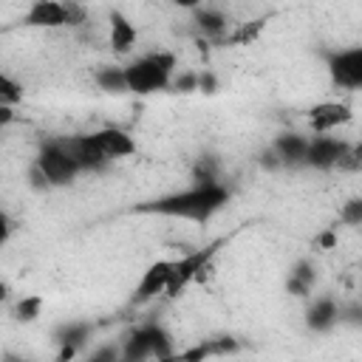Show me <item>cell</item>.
Returning a JSON list of instances; mask_svg holds the SVG:
<instances>
[{"label": "cell", "instance_id": "6da1fadb", "mask_svg": "<svg viewBox=\"0 0 362 362\" xmlns=\"http://www.w3.org/2000/svg\"><path fill=\"white\" fill-rule=\"evenodd\" d=\"M229 201V189L223 184L215 187H189L184 192H170L161 198H153L147 204H139L136 212H150V215H167V218H184V221H209L223 204Z\"/></svg>", "mask_w": 362, "mask_h": 362}, {"label": "cell", "instance_id": "7a4b0ae2", "mask_svg": "<svg viewBox=\"0 0 362 362\" xmlns=\"http://www.w3.org/2000/svg\"><path fill=\"white\" fill-rule=\"evenodd\" d=\"M173 71H175V54L156 51V54H147V57H139L136 62H130L124 68V82H127V90L144 96V93L164 90L170 85Z\"/></svg>", "mask_w": 362, "mask_h": 362}, {"label": "cell", "instance_id": "3957f363", "mask_svg": "<svg viewBox=\"0 0 362 362\" xmlns=\"http://www.w3.org/2000/svg\"><path fill=\"white\" fill-rule=\"evenodd\" d=\"M167 354H173L170 334L161 325H141L124 339L119 362H144L150 356L158 359V356H167Z\"/></svg>", "mask_w": 362, "mask_h": 362}, {"label": "cell", "instance_id": "277c9868", "mask_svg": "<svg viewBox=\"0 0 362 362\" xmlns=\"http://www.w3.org/2000/svg\"><path fill=\"white\" fill-rule=\"evenodd\" d=\"M34 167L42 173V178L48 181V187H65V184H71V181L79 175L76 164L68 158V153L62 150L59 141H48V144H42L40 153H37Z\"/></svg>", "mask_w": 362, "mask_h": 362}, {"label": "cell", "instance_id": "5b68a950", "mask_svg": "<svg viewBox=\"0 0 362 362\" xmlns=\"http://www.w3.org/2000/svg\"><path fill=\"white\" fill-rule=\"evenodd\" d=\"M218 243L212 246H204V249H195V252H187L181 260H173V269H170V283H167V291L170 297H175L187 283H192L195 277H204V269L209 266L212 255H215Z\"/></svg>", "mask_w": 362, "mask_h": 362}, {"label": "cell", "instance_id": "8992f818", "mask_svg": "<svg viewBox=\"0 0 362 362\" xmlns=\"http://www.w3.org/2000/svg\"><path fill=\"white\" fill-rule=\"evenodd\" d=\"M328 74L334 85L356 90L362 85V48H348V51H334L328 57Z\"/></svg>", "mask_w": 362, "mask_h": 362}, {"label": "cell", "instance_id": "52a82bcc", "mask_svg": "<svg viewBox=\"0 0 362 362\" xmlns=\"http://www.w3.org/2000/svg\"><path fill=\"white\" fill-rule=\"evenodd\" d=\"M348 150H351V147H348L345 141L334 139V136H317V139L308 141V147H305V161H303V164L317 167V170H331V167H339V161L345 158Z\"/></svg>", "mask_w": 362, "mask_h": 362}, {"label": "cell", "instance_id": "ba28073f", "mask_svg": "<svg viewBox=\"0 0 362 362\" xmlns=\"http://www.w3.org/2000/svg\"><path fill=\"white\" fill-rule=\"evenodd\" d=\"M62 144V150L68 153V158L76 164V170H102L107 164V158L96 150V144L90 141V136H68V139H57Z\"/></svg>", "mask_w": 362, "mask_h": 362}, {"label": "cell", "instance_id": "9c48e42d", "mask_svg": "<svg viewBox=\"0 0 362 362\" xmlns=\"http://www.w3.org/2000/svg\"><path fill=\"white\" fill-rule=\"evenodd\" d=\"M170 269H173V260H156L147 266V272L141 274L136 291H133V305H141L147 300H153L156 294H164L167 291V283H170Z\"/></svg>", "mask_w": 362, "mask_h": 362}, {"label": "cell", "instance_id": "30bf717a", "mask_svg": "<svg viewBox=\"0 0 362 362\" xmlns=\"http://www.w3.org/2000/svg\"><path fill=\"white\" fill-rule=\"evenodd\" d=\"M23 23L31 28H62V25H68V3L37 0L28 6Z\"/></svg>", "mask_w": 362, "mask_h": 362}, {"label": "cell", "instance_id": "8fae6325", "mask_svg": "<svg viewBox=\"0 0 362 362\" xmlns=\"http://www.w3.org/2000/svg\"><path fill=\"white\" fill-rule=\"evenodd\" d=\"M90 141L96 144V150H99L107 161H110V158H124V156L136 153L133 139H130L124 130H119V127H102V130L90 133Z\"/></svg>", "mask_w": 362, "mask_h": 362}, {"label": "cell", "instance_id": "7c38bea8", "mask_svg": "<svg viewBox=\"0 0 362 362\" xmlns=\"http://www.w3.org/2000/svg\"><path fill=\"white\" fill-rule=\"evenodd\" d=\"M308 122H311V127H314L320 136H325L328 130H334V127L351 122V107L342 105V102H322V105H314V107L308 110Z\"/></svg>", "mask_w": 362, "mask_h": 362}, {"label": "cell", "instance_id": "4fadbf2b", "mask_svg": "<svg viewBox=\"0 0 362 362\" xmlns=\"http://www.w3.org/2000/svg\"><path fill=\"white\" fill-rule=\"evenodd\" d=\"M305 147H308V141L303 136H297V133H283L272 144V150L280 158V164H303L305 161Z\"/></svg>", "mask_w": 362, "mask_h": 362}, {"label": "cell", "instance_id": "5bb4252c", "mask_svg": "<svg viewBox=\"0 0 362 362\" xmlns=\"http://www.w3.org/2000/svg\"><path fill=\"white\" fill-rule=\"evenodd\" d=\"M136 42V25L122 14V11H110V45L119 54H127Z\"/></svg>", "mask_w": 362, "mask_h": 362}, {"label": "cell", "instance_id": "9a60e30c", "mask_svg": "<svg viewBox=\"0 0 362 362\" xmlns=\"http://www.w3.org/2000/svg\"><path fill=\"white\" fill-rule=\"evenodd\" d=\"M337 320H339V308H337V303H334L331 297L317 300V303L308 308V314H305V322H308L311 331H328Z\"/></svg>", "mask_w": 362, "mask_h": 362}, {"label": "cell", "instance_id": "2e32d148", "mask_svg": "<svg viewBox=\"0 0 362 362\" xmlns=\"http://www.w3.org/2000/svg\"><path fill=\"white\" fill-rule=\"evenodd\" d=\"M311 286H314V269L308 260H300L288 274V291L297 297H305L311 291Z\"/></svg>", "mask_w": 362, "mask_h": 362}, {"label": "cell", "instance_id": "e0dca14e", "mask_svg": "<svg viewBox=\"0 0 362 362\" xmlns=\"http://www.w3.org/2000/svg\"><path fill=\"white\" fill-rule=\"evenodd\" d=\"M88 334H90V325L88 322H68V325H59L57 328V334H54V339L62 345V348H79L85 339H88Z\"/></svg>", "mask_w": 362, "mask_h": 362}, {"label": "cell", "instance_id": "ac0fdd59", "mask_svg": "<svg viewBox=\"0 0 362 362\" xmlns=\"http://www.w3.org/2000/svg\"><path fill=\"white\" fill-rule=\"evenodd\" d=\"M195 23L209 37H221L226 31V17L218 8H195Z\"/></svg>", "mask_w": 362, "mask_h": 362}, {"label": "cell", "instance_id": "d6986e66", "mask_svg": "<svg viewBox=\"0 0 362 362\" xmlns=\"http://www.w3.org/2000/svg\"><path fill=\"white\" fill-rule=\"evenodd\" d=\"M96 85L107 93H124L127 82H124V68H99L96 71Z\"/></svg>", "mask_w": 362, "mask_h": 362}, {"label": "cell", "instance_id": "ffe728a7", "mask_svg": "<svg viewBox=\"0 0 362 362\" xmlns=\"http://www.w3.org/2000/svg\"><path fill=\"white\" fill-rule=\"evenodd\" d=\"M192 178H195V187H215L218 184V161L212 156L198 158V164L192 170Z\"/></svg>", "mask_w": 362, "mask_h": 362}, {"label": "cell", "instance_id": "44dd1931", "mask_svg": "<svg viewBox=\"0 0 362 362\" xmlns=\"http://www.w3.org/2000/svg\"><path fill=\"white\" fill-rule=\"evenodd\" d=\"M263 25H266V20H252V23H243L232 37H229V42H235V45H249L260 31H263Z\"/></svg>", "mask_w": 362, "mask_h": 362}, {"label": "cell", "instance_id": "7402d4cb", "mask_svg": "<svg viewBox=\"0 0 362 362\" xmlns=\"http://www.w3.org/2000/svg\"><path fill=\"white\" fill-rule=\"evenodd\" d=\"M23 99V88L11 79V76H6L3 71H0V102L3 105H14V102H20Z\"/></svg>", "mask_w": 362, "mask_h": 362}, {"label": "cell", "instance_id": "603a6c76", "mask_svg": "<svg viewBox=\"0 0 362 362\" xmlns=\"http://www.w3.org/2000/svg\"><path fill=\"white\" fill-rule=\"evenodd\" d=\"M175 356H178V362H206L212 356L209 339H204V342H198V345H192V348H187V351H181Z\"/></svg>", "mask_w": 362, "mask_h": 362}, {"label": "cell", "instance_id": "cb8c5ba5", "mask_svg": "<svg viewBox=\"0 0 362 362\" xmlns=\"http://www.w3.org/2000/svg\"><path fill=\"white\" fill-rule=\"evenodd\" d=\"M339 218H342L345 223H351V226L362 223V201H359V198H351V201H348V204L342 206Z\"/></svg>", "mask_w": 362, "mask_h": 362}, {"label": "cell", "instance_id": "d4e9b609", "mask_svg": "<svg viewBox=\"0 0 362 362\" xmlns=\"http://www.w3.org/2000/svg\"><path fill=\"white\" fill-rule=\"evenodd\" d=\"M40 305H42V300L40 297H25V300H20V305H17V320H34L37 314H40Z\"/></svg>", "mask_w": 362, "mask_h": 362}, {"label": "cell", "instance_id": "484cf974", "mask_svg": "<svg viewBox=\"0 0 362 362\" xmlns=\"http://www.w3.org/2000/svg\"><path fill=\"white\" fill-rule=\"evenodd\" d=\"M209 351H212V356L232 354V351H238V339H232V337H218V339H209Z\"/></svg>", "mask_w": 362, "mask_h": 362}, {"label": "cell", "instance_id": "4316f807", "mask_svg": "<svg viewBox=\"0 0 362 362\" xmlns=\"http://www.w3.org/2000/svg\"><path fill=\"white\" fill-rule=\"evenodd\" d=\"M88 362H119V351H116L113 345H105V348H99Z\"/></svg>", "mask_w": 362, "mask_h": 362}, {"label": "cell", "instance_id": "83f0119b", "mask_svg": "<svg viewBox=\"0 0 362 362\" xmlns=\"http://www.w3.org/2000/svg\"><path fill=\"white\" fill-rule=\"evenodd\" d=\"M198 88H201L204 93H215V90H218V82H215V76L206 71V74L198 76Z\"/></svg>", "mask_w": 362, "mask_h": 362}, {"label": "cell", "instance_id": "f1b7e54d", "mask_svg": "<svg viewBox=\"0 0 362 362\" xmlns=\"http://www.w3.org/2000/svg\"><path fill=\"white\" fill-rule=\"evenodd\" d=\"M260 164H263L266 170H277V167H283V164H280V158L274 156V150H272V147H269V150H263V156H260Z\"/></svg>", "mask_w": 362, "mask_h": 362}, {"label": "cell", "instance_id": "f546056e", "mask_svg": "<svg viewBox=\"0 0 362 362\" xmlns=\"http://www.w3.org/2000/svg\"><path fill=\"white\" fill-rule=\"evenodd\" d=\"M175 88H178V90H192V88H198V76H195V74H184V76L175 82Z\"/></svg>", "mask_w": 362, "mask_h": 362}, {"label": "cell", "instance_id": "4dcf8cb0", "mask_svg": "<svg viewBox=\"0 0 362 362\" xmlns=\"http://www.w3.org/2000/svg\"><path fill=\"white\" fill-rule=\"evenodd\" d=\"M8 235H11V221H8V215L0 212V246L8 240Z\"/></svg>", "mask_w": 362, "mask_h": 362}, {"label": "cell", "instance_id": "1f68e13d", "mask_svg": "<svg viewBox=\"0 0 362 362\" xmlns=\"http://www.w3.org/2000/svg\"><path fill=\"white\" fill-rule=\"evenodd\" d=\"M11 119H14V110H11V105H3V102H0V127H6Z\"/></svg>", "mask_w": 362, "mask_h": 362}, {"label": "cell", "instance_id": "d6a6232c", "mask_svg": "<svg viewBox=\"0 0 362 362\" xmlns=\"http://www.w3.org/2000/svg\"><path fill=\"white\" fill-rule=\"evenodd\" d=\"M320 246H325V249H331L334 246V235L331 232H325V235H320V240H317Z\"/></svg>", "mask_w": 362, "mask_h": 362}, {"label": "cell", "instance_id": "836d02e7", "mask_svg": "<svg viewBox=\"0 0 362 362\" xmlns=\"http://www.w3.org/2000/svg\"><path fill=\"white\" fill-rule=\"evenodd\" d=\"M156 362H178V356L175 354H167V356H158Z\"/></svg>", "mask_w": 362, "mask_h": 362}, {"label": "cell", "instance_id": "e575fe53", "mask_svg": "<svg viewBox=\"0 0 362 362\" xmlns=\"http://www.w3.org/2000/svg\"><path fill=\"white\" fill-rule=\"evenodd\" d=\"M6 294H8V286H6V283H0V303L6 300Z\"/></svg>", "mask_w": 362, "mask_h": 362}, {"label": "cell", "instance_id": "d590c367", "mask_svg": "<svg viewBox=\"0 0 362 362\" xmlns=\"http://www.w3.org/2000/svg\"><path fill=\"white\" fill-rule=\"evenodd\" d=\"M3 362H25V359H20V356H11V354H8V356H3Z\"/></svg>", "mask_w": 362, "mask_h": 362}]
</instances>
